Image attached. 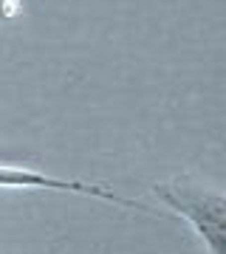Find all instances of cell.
<instances>
[{
	"mask_svg": "<svg viewBox=\"0 0 226 254\" xmlns=\"http://www.w3.org/2000/svg\"><path fill=\"white\" fill-rule=\"evenodd\" d=\"M153 192L158 198L192 223L201 240L212 254H226V198L192 181L190 175H178L172 181L155 184Z\"/></svg>",
	"mask_w": 226,
	"mask_h": 254,
	"instance_id": "obj_1",
	"label": "cell"
},
{
	"mask_svg": "<svg viewBox=\"0 0 226 254\" xmlns=\"http://www.w3.org/2000/svg\"><path fill=\"white\" fill-rule=\"evenodd\" d=\"M0 187H26V190H57V192H79V195H90V198H102L119 206L130 209H145L142 203H136L130 198L113 195L105 187L96 184H79V181H63V178H51L43 173H31V170H14V167H0Z\"/></svg>",
	"mask_w": 226,
	"mask_h": 254,
	"instance_id": "obj_2",
	"label": "cell"
}]
</instances>
